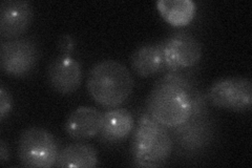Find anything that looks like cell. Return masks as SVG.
<instances>
[{"label":"cell","instance_id":"1","mask_svg":"<svg viewBox=\"0 0 252 168\" xmlns=\"http://www.w3.org/2000/svg\"><path fill=\"white\" fill-rule=\"evenodd\" d=\"M133 78L121 62L107 59L94 65L86 80L91 97L105 107H118L129 98L133 91Z\"/></svg>","mask_w":252,"mask_h":168},{"label":"cell","instance_id":"2","mask_svg":"<svg viewBox=\"0 0 252 168\" xmlns=\"http://www.w3.org/2000/svg\"><path fill=\"white\" fill-rule=\"evenodd\" d=\"M172 147V140L165 126L148 114L139 118L131 142V155L137 166H163L170 157Z\"/></svg>","mask_w":252,"mask_h":168},{"label":"cell","instance_id":"3","mask_svg":"<svg viewBox=\"0 0 252 168\" xmlns=\"http://www.w3.org/2000/svg\"><path fill=\"white\" fill-rule=\"evenodd\" d=\"M146 108L147 114L161 125L181 126L192 116L191 93L161 78L148 95Z\"/></svg>","mask_w":252,"mask_h":168},{"label":"cell","instance_id":"4","mask_svg":"<svg viewBox=\"0 0 252 168\" xmlns=\"http://www.w3.org/2000/svg\"><path fill=\"white\" fill-rule=\"evenodd\" d=\"M59 151L53 134L42 127H29L19 135L17 153L21 164L26 167H53L57 163Z\"/></svg>","mask_w":252,"mask_h":168},{"label":"cell","instance_id":"5","mask_svg":"<svg viewBox=\"0 0 252 168\" xmlns=\"http://www.w3.org/2000/svg\"><path fill=\"white\" fill-rule=\"evenodd\" d=\"M208 100L220 108L233 111L250 110L252 82L245 77H227L217 80L209 87Z\"/></svg>","mask_w":252,"mask_h":168},{"label":"cell","instance_id":"6","mask_svg":"<svg viewBox=\"0 0 252 168\" xmlns=\"http://www.w3.org/2000/svg\"><path fill=\"white\" fill-rule=\"evenodd\" d=\"M39 60V49L30 38L3 41L0 46V66L5 74L23 77L34 69Z\"/></svg>","mask_w":252,"mask_h":168},{"label":"cell","instance_id":"7","mask_svg":"<svg viewBox=\"0 0 252 168\" xmlns=\"http://www.w3.org/2000/svg\"><path fill=\"white\" fill-rule=\"evenodd\" d=\"M162 46L165 69L170 71L195 66L203 55L201 42L189 33L173 34L162 42Z\"/></svg>","mask_w":252,"mask_h":168},{"label":"cell","instance_id":"8","mask_svg":"<svg viewBox=\"0 0 252 168\" xmlns=\"http://www.w3.org/2000/svg\"><path fill=\"white\" fill-rule=\"evenodd\" d=\"M33 16L28 0H4L0 4V35L7 40L19 38L30 28Z\"/></svg>","mask_w":252,"mask_h":168},{"label":"cell","instance_id":"9","mask_svg":"<svg viewBox=\"0 0 252 168\" xmlns=\"http://www.w3.org/2000/svg\"><path fill=\"white\" fill-rule=\"evenodd\" d=\"M47 80L53 90L61 95L75 93L82 82L80 63L70 55L58 56L47 67Z\"/></svg>","mask_w":252,"mask_h":168},{"label":"cell","instance_id":"10","mask_svg":"<svg viewBox=\"0 0 252 168\" xmlns=\"http://www.w3.org/2000/svg\"><path fill=\"white\" fill-rule=\"evenodd\" d=\"M103 113L92 106H79L68 115L64 131L69 138L85 140L96 137L101 132Z\"/></svg>","mask_w":252,"mask_h":168},{"label":"cell","instance_id":"11","mask_svg":"<svg viewBox=\"0 0 252 168\" xmlns=\"http://www.w3.org/2000/svg\"><path fill=\"white\" fill-rule=\"evenodd\" d=\"M133 127L135 120L129 110L113 107L103 113L100 134L106 141H120L128 137Z\"/></svg>","mask_w":252,"mask_h":168},{"label":"cell","instance_id":"12","mask_svg":"<svg viewBox=\"0 0 252 168\" xmlns=\"http://www.w3.org/2000/svg\"><path fill=\"white\" fill-rule=\"evenodd\" d=\"M130 65L135 73L143 78L165 69L162 42L142 45L132 53Z\"/></svg>","mask_w":252,"mask_h":168},{"label":"cell","instance_id":"13","mask_svg":"<svg viewBox=\"0 0 252 168\" xmlns=\"http://www.w3.org/2000/svg\"><path fill=\"white\" fill-rule=\"evenodd\" d=\"M98 165L97 149L90 144L72 143L59 151L55 166L62 168H94Z\"/></svg>","mask_w":252,"mask_h":168},{"label":"cell","instance_id":"14","mask_svg":"<svg viewBox=\"0 0 252 168\" xmlns=\"http://www.w3.org/2000/svg\"><path fill=\"white\" fill-rule=\"evenodd\" d=\"M157 9L165 21L177 28L187 26L196 14V4L192 0H159Z\"/></svg>","mask_w":252,"mask_h":168},{"label":"cell","instance_id":"15","mask_svg":"<svg viewBox=\"0 0 252 168\" xmlns=\"http://www.w3.org/2000/svg\"><path fill=\"white\" fill-rule=\"evenodd\" d=\"M13 107V99L10 92L4 85L0 87V120L3 121L5 116L10 113Z\"/></svg>","mask_w":252,"mask_h":168},{"label":"cell","instance_id":"16","mask_svg":"<svg viewBox=\"0 0 252 168\" xmlns=\"http://www.w3.org/2000/svg\"><path fill=\"white\" fill-rule=\"evenodd\" d=\"M58 46L61 52H63V54L70 55V53L75 49V40L68 34H64L60 37L58 41Z\"/></svg>","mask_w":252,"mask_h":168},{"label":"cell","instance_id":"17","mask_svg":"<svg viewBox=\"0 0 252 168\" xmlns=\"http://www.w3.org/2000/svg\"><path fill=\"white\" fill-rule=\"evenodd\" d=\"M10 154H9V148H7L6 144L3 140L0 141V163L4 164L5 162L9 161Z\"/></svg>","mask_w":252,"mask_h":168}]
</instances>
